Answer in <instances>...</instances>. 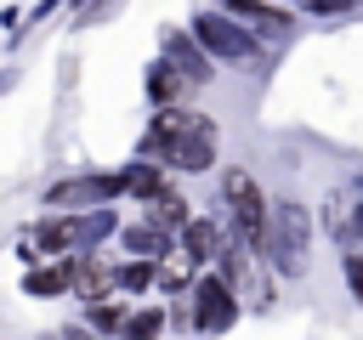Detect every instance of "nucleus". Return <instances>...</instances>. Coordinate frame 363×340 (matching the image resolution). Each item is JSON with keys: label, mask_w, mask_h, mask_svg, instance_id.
<instances>
[{"label": "nucleus", "mask_w": 363, "mask_h": 340, "mask_svg": "<svg viewBox=\"0 0 363 340\" xmlns=\"http://www.w3.org/2000/svg\"><path fill=\"white\" fill-rule=\"evenodd\" d=\"M108 283H113V272H108L102 261H74V289H79L85 300H91V295H102Z\"/></svg>", "instance_id": "f8f14e48"}, {"label": "nucleus", "mask_w": 363, "mask_h": 340, "mask_svg": "<svg viewBox=\"0 0 363 340\" xmlns=\"http://www.w3.org/2000/svg\"><path fill=\"white\" fill-rule=\"evenodd\" d=\"M125 244H130V255H164L170 232H159V227L147 221V227H125Z\"/></svg>", "instance_id": "ddd939ff"}, {"label": "nucleus", "mask_w": 363, "mask_h": 340, "mask_svg": "<svg viewBox=\"0 0 363 340\" xmlns=\"http://www.w3.org/2000/svg\"><path fill=\"white\" fill-rule=\"evenodd\" d=\"M193 34H199V45H204L210 57H227V62H238V57H250V51H255L250 28H238V17H233V11H199Z\"/></svg>", "instance_id": "20e7f679"}, {"label": "nucleus", "mask_w": 363, "mask_h": 340, "mask_svg": "<svg viewBox=\"0 0 363 340\" xmlns=\"http://www.w3.org/2000/svg\"><path fill=\"white\" fill-rule=\"evenodd\" d=\"M147 153H153L159 164H176V170H204V164L216 159V125L199 119V113L170 108V113L153 119V130H147Z\"/></svg>", "instance_id": "f257e3e1"}, {"label": "nucleus", "mask_w": 363, "mask_h": 340, "mask_svg": "<svg viewBox=\"0 0 363 340\" xmlns=\"http://www.w3.org/2000/svg\"><path fill=\"white\" fill-rule=\"evenodd\" d=\"M221 198H227V210H233V232H238L244 244L267 249V232H272V210H267L261 187L250 181V170H227V176H221Z\"/></svg>", "instance_id": "f03ea898"}, {"label": "nucleus", "mask_w": 363, "mask_h": 340, "mask_svg": "<svg viewBox=\"0 0 363 340\" xmlns=\"http://www.w3.org/2000/svg\"><path fill=\"white\" fill-rule=\"evenodd\" d=\"M346 283H352V295L363 300V255H352V261H346Z\"/></svg>", "instance_id": "a211bd4d"}, {"label": "nucleus", "mask_w": 363, "mask_h": 340, "mask_svg": "<svg viewBox=\"0 0 363 340\" xmlns=\"http://www.w3.org/2000/svg\"><path fill=\"white\" fill-rule=\"evenodd\" d=\"M233 317H238V295H233V283H227V278H199V289H193V329L221 334Z\"/></svg>", "instance_id": "39448f33"}, {"label": "nucleus", "mask_w": 363, "mask_h": 340, "mask_svg": "<svg viewBox=\"0 0 363 340\" xmlns=\"http://www.w3.org/2000/svg\"><path fill=\"white\" fill-rule=\"evenodd\" d=\"M74 289V266H51V272H28V295H57Z\"/></svg>", "instance_id": "4468645a"}, {"label": "nucleus", "mask_w": 363, "mask_h": 340, "mask_svg": "<svg viewBox=\"0 0 363 340\" xmlns=\"http://www.w3.org/2000/svg\"><path fill=\"white\" fill-rule=\"evenodd\" d=\"M306 244H312V215L301 204H278L272 210V232H267V255L278 272H301L306 266Z\"/></svg>", "instance_id": "7ed1b4c3"}, {"label": "nucleus", "mask_w": 363, "mask_h": 340, "mask_svg": "<svg viewBox=\"0 0 363 340\" xmlns=\"http://www.w3.org/2000/svg\"><path fill=\"white\" fill-rule=\"evenodd\" d=\"M85 232H91V221H85V215H68V221H40V227H34V244H40V249H74Z\"/></svg>", "instance_id": "1a4fd4ad"}, {"label": "nucleus", "mask_w": 363, "mask_h": 340, "mask_svg": "<svg viewBox=\"0 0 363 340\" xmlns=\"http://www.w3.org/2000/svg\"><path fill=\"white\" fill-rule=\"evenodd\" d=\"M323 227L335 232V238H363V187H352V193H329V204H323Z\"/></svg>", "instance_id": "423d86ee"}, {"label": "nucleus", "mask_w": 363, "mask_h": 340, "mask_svg": "<svg viewBox=\"0 0 363 340\" xmlns=\"http://www.w3.org/2000/svg\"><path fill=\"white\" fill-rule=\"evenodd\" d=\"M187 91H193V79H187V74H182L176 62H164V57H159V62L147 68V96L159 102V113H170V108H176V102H182Z\"/></svg>", "instance_id": "0eeeda50"}, {"label": "nucleus", "mask_w": 363, "mask_h": 340, "mask_svg": "<svg viewBox=\"0 0 363 340\" xmlns=\"http://www.w3.org/2000/svg\"><path fill=\"white\" fill-rule=\"evenodd\" d=\"M182 244H187V261H221V255H227L221 227H216V221H204V215L182 227Z\"/></svg>", "instance_id": "6e6552de"}, {"label": "nucleus", "mask_w": 363, "mask_h": 340, "mask_svg": "<svg viewBox=\"0 0 363 340\" xmlns=\"http://www.w3.org/2000/svg\"><path fill=\"white\" fill-rule=\"evenodd\" d=\"M119 283H125V289H147V283H153V261H130V266L119 272Z\"/></svg>", "instance_id": "f3484780"}, {"label": "nucleus", "mask_w": 363, "mask_h": 340, "mask_svg": "<svg viewBox=\"0 0 363 340\" xmlns=\"http://www.w3.org/2000/svg\"><path fill=\"white\" fill-rule=\"evenodd\" d=\"M91 329H102V334H125V306L96 300V306H91Z\"/></svg>", "instance_id": "2eb2a0df"}, {"label": "nucleus", "mask_w": 363, "mask_h": 340, "mask_svg": "<svg viewBox=\"0 0 363 340\" xmlns=\"http://www.w3.org/2000/svg\"><path fill=\"white\" fill-rule=\"evenodd\" d=\"M119 187H125V193H136V198H147V204H159V198L170 193V181H164L159 170H147V164H130V170H119Z\"/></svg>", "instance_id": "9d476101"}, {"label": "nucleus", "mask_w": 363, "mask_h": 340, "mask_svg": "<svg viewBox=\"0 0 363 340\" xmlns=\"http://www.w3.org/2000/svg\"><path fill=\"white\" fill-rule=\"evenodd\" d=\"M159 329H164V317H159V312H142V317L125 323V340H153Z\"/></svg>", "instance_id": "dca6fc26"}, {"label": "nucleus", "mask_w": 363, "mask_h": 340, "mask_svg": "<svg viewBox=\"0 0 363 340\" xmlns=\"http://www.w3.org/2000/svg\"><path fill=\"white\" fill-rule=\"evenodd\" d=\"M164 62H176V68H182V74H187L193 85H199V79L210 74V57H199V51H193V45H187L182 34H170V45H164Z\"/></svg>", "instance_id": "9b49d317"}]
</instances>
